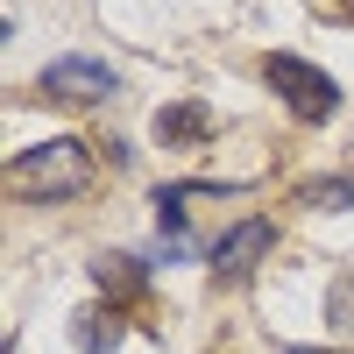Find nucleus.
<instances>
[{
	"label": "nucleus",
	"mask_w": 354,
	"mask_h": 354,
	"mask_svg": "<svg viewBox=\"0 0 354 354\" xmlns=\"http://www.w3.org/2000/svg\"><path fill=\"white\" fill-rule=\"evenodd\" d=\"M290 354H319V347H290Z\"/></svg>",
	"instance_id": "nucleus-10"
},
{
	"label": "nucleus",
	"mask_w": 354,
	"mask_h": 354,
	"mask_svg": "<svg viewBox=\"0 0 354 354\" xmlns=\"http://www.w3.org/2000/svg\"><path fill=\"white\" fill-rule=\"evenodd\" d=\"M113 85H121V78H113L106 64H93V57H57V64H43V93L50 100H106L113 93Z\"/></svg>",
	"instance_id": "nucleus-3"
},
{
	"label": "nucleus",
	"mask_w": 354,
	"mask_h": 354,
	"mask_svg": "<svg viewBox=\"0 0 354 354\" xmlns=\"http://www.w3.org/2000/svg\"><path fill=\"white\" fill-rule=\"evenodd\" d=\"M305 205H319V213H347V205H354V177H319V185H305Z\"/></svg>",
	"instance_id": "nucleus-8"
},
{
	"label": "nucleus",
	"mask_w": 354,
	"mask_h": 354,
	"mask_svg": "<svg viewBox=\"0 0 354 354\" xmlns=\"http://www.w3.org/2000/svg\"><path fill=\"white\" fill-rule=\"evenodd\" d=\"M270 241H277V227H270V220H241L234 234H220V241H213V255H205V262H213V277L234 283V277H248V270H255V255L270 248Z\"/></svg>",
	"instance_id": "nucleus-4"
},
{
	"label": "nucleus",
	"mask_w": 354,
	"mask_h": 354,
	"mask_svg": "<svg viewBox=\"0 0 354 354\" xmlns=\"http://www.w3.org/2000/svg\"><path fill=\"white\" fill-rule=\"evenodd\" d=\"M121 333H128V319L113 312V305H85V312L71 319V340H78V354H106V347H121Z\"/></svg>",
	"instance_id": "nucleus-6"
},
{
	"label": "nucleus",
	"mask_w": 354,
	"mask_h": 354,
	"mask_svg": "<svg viewBox=\"0 0 354 354\" xmlns=\"http://www.w3.org/2000/svg\"><path fill=\"white\" fill-rule=\"evenodd\" d=\"M205 135H213V106L205 100H177V106L156 113V142L163 149H198Z\"/></svg>",
	"instance_id": "nucleus-5"
},
{
	"label": "nucleus",
	"mask_w": 354,
	"mask_h": 354,
	"mask_svg": "<svg viewBox=\"0 0 354 354\" xmlns=\"http://www.w3.org/2000/svg\"><path fill=\"white\" fill-rule=\"evenodd\" d=\"M326 326L354 333V277H340V283H333V298H326Z\"/></svg>",
	"instance_id": "nucleus-9"
},
{
	"label": "nucleus",
	"mask_w": 354,
	"mask_h": 354,
	"mask_svg": "<svg viewBox=\"0 0 354 354\" xmlns=\"http://www.w3.org/2000/svg\"><path fill=\"white\" fill-rule=\"evenodd\" d=\"M85 185H93V149L85 142H71V135H57V142H36V149H21L15 163H8V192H21V198H78Z\"/></svg>",
	"instance_id": "nucleus-1"
},
{
	"label": "nucleus",
	"mask_w": 354,
	"mask_h": 354,
	"mask_svg": "<svg viewBox=\"0 0 354 354\" xmlns=\"http://www.w3.org/2000/svg\"><path fill=\"white\" fill-rule=\"evenodd\" d=\"M262 78L277 85L283 93V106L298 113V121H333V106H340V85L319 71V64H305V57H270V64H262Z\"/></svg>",
	"instance_id": "nucleus-2"
},
{
	"label": "nucleus",
	"mask_w": 354,
	"mask_h": 354,
	"mask_svg": "<svg viewBox=\"0 0 354 354\" xmlns=\"http://www.w3.org/2000/svg\"><path fill=\"white\" fill-rule=\"evenodd\" d=\"M93 283L113 290V298H135V290H142V262L135 255H100L93 262Z\"/></svg>",
	"instance_id": "nucleus-7"
}]
</instances>
